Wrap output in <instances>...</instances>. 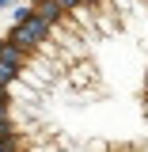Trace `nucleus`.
<instances>
[{"label":"nucleus","instance_id":"obj_1","mask_svg":"<svg viewBox=\"0 0 148 152\" xmlns=\"http://www.w3.org/2000/svg\"><path fill=\"white\" fill-rule=\"evenodd\" d=\"M0 152H148V0H34L0 42Z\"/></svg>","mask_w":148,"mask_h":152}]
</instances>
